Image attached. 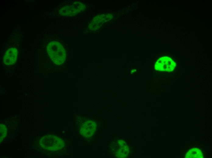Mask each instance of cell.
<instances>
[{
  "label": "cell",
  "mask_w": 212,
  "mask_h": 158,
  "mask_svg": "<svg viewBox=\"0 0 212 158\" xmlns=\"http://www.w3.org/2000/svg\"><path fill=\"white\" fill-rule=\"evenodd\" d=\"M193 151H194V153L195 154V151H196V150H195V149H194V150L193 149ZM198 154V153H196V154H194V156H193V157H195V155H197Z\"/></svg>",
  "instance_id": "4"
},
{
  "label": "cell",
  "mask_w": 212,
  "mask_h": 158,
  "mask_svg": "<svg viewBox=\"0 0 212 158\" xmlns=\"http://www.w3.org/2000/svg\"><path fill=\"white\" fill-rule=\"evenodd\" d=\"M47 51L50 59L55 64H63L66 58L65 50L62 45L57 41H52L47 46Z\"/></svg>",
  "instance_id": "1"
},
{
  "label": "cell",
  "mask_w": 212,
  "mask_h": 158,
  "mask_svg": "<svg viewBox=\"0 0 212 158\" xmlns=\"http://www.w3.org/2000/svg\"><path fill=\"white\" fill-rule=\"evenodd\" d=\"M18 54V50L16 48H11L9 49L4 54V64L9 65L14 64L16 61Z\"/></svg>",
  "instance_id": "3"
},
{
  "label": "cell",
  "mask_w": 212,
  "mask_h": 158,
  "mask_svg": "<svg viewBox=\"0 0 212 158\" xmlns=\"http://www.w3.org/2000/svg\"><path fill=\"white\" fill-rule=\"evenodd\" d=\"M176 66L175 63L168 57H162L159 59L155 65L156 70L169 72L172 71Z\"/></svg>",
  "instance_id": "2"
}]
</instances>
